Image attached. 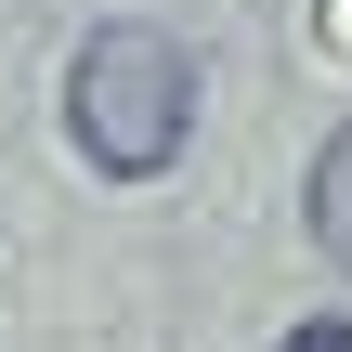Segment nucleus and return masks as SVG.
I'll return each instance as SVG.
<instances>
[{
    "mask_svg": "<svg viewBox=\"0 0 352 352\" xmlns=\"http://www.w3.org/2000/svg\"><path fill=\"white\" fill-rule=\"evenodd\" d=\"M65 144L104 183H157L196 144V52L170 26H91L65 65Z\"/></svg>",
    "mask_w": 352,
    "mask_h": 352,
    "instance_id": "1",
    "label": "nucleus"
},
{
    "mask_svg": "<svg viewBox=\"0 0 352 352\" xmlns=\"http://www.w3.org/2000/svg\"><path fill=\"white\" fill-rule=\"evenodd\" d=\"M300 209H314V248L352 274V118L327 131V157H314V196H300Z\"/></svg>",
    "mask_w": 352,
    "mask_h": 352,
    "instance_id": "2",
    "label": "nucleus"
},
{
    "mask_svg": "<svg viewBox=\"0 0 352 352\" xmlns=\"http://www.w3.org/2000/svg\"><path fill=\"white\" fill-rule=\"evenodd\" d=\"M287 352H352V327H340V314H314V327H287Z\"/></svg>",
    "mask_w": 352,
    "mask_h": 352,
    "instance_id": "3",
    "label": "nucleus"
}]
</instances>
